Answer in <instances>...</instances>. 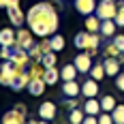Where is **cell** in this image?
<instances>
[{
	"label": "cell",
	"mask_w": 124,
	"mask_h": 124,
	"mask_svg": "<svg viewBox=\"0 0 124 124\" xmlns=\"http://www.w3.org/2000/svg\"><path fill=\"white\" fill-rule=\"evenodd\" d=\"M49 43H51V51H56V54H60L62 49H64V45H66V41H64V37L62 34H54V37H49Z\"/></svg>",
	"instance_id": "cell-25"
},
{
	"label": "cell",
	"mask_w": 124,
	"mask_h": 124,
	"mask_svg": "<svg viewBox=\"0 0 124 124\" xmlns=\"http://www.w3.org/2000/svg\"><path fill=\"white\" fill-rule=\"evenodd\" d=\"M81 124H99V116H86Z\"/></svg>",
	"instance_id": "cell-36"
},
{
	"label": "cell",
	"mask_w": 124,
	"mask_h": 124,
	"mask_svg": "<svg viewBox=\"0 0 124 124\" xmlns=\"http://www.w3.org/2000/svg\"><path fill=\"white\" fill-rule=\"evenodd\" d=\"M13 56V47H2V60H11Z\"/></svg>",
	"instance_id": "cell-35"
},
{
	"label": "cell",
	"mask_w": 124,
	"mask_h": 124,
	"mask_svg": "<svg viewBox=\"0 0 124 124\" xmlns=\"http://www.w3.org/2000/svg\"><path fill=\"white\" fill-rule=\"evenodd\" d=\"M90 77L92 79H96V81H101L103 77H107V73H105V64L103 62H96V64H92V69H90Z\"/></svg>",
	"instance_id": "cell-24"
},
{
	"label": "cell",
	"mask_w": 124,
	"mask_h": 124,
	"mask_svg": "<svg viewBox=\"0 0 124 124\" xmlns=\"http://www.w3.org/2000/svg\"><path fill=\"white\" fill-rule=\"evenodd\" d=\"M116 105H118V101L113 99L111 94H105V96L101 99V109H103V111H107V113H111L113 109H116Z\"/></svg>",
	"instance_id": "cell-26"
},
{
	"label": "cell",
	"mask_w": 124,
	"mask_h": 124,
	"mask_svg": "<svg viewBox=\"0 0 124 124\" xmlns=\"http://www.w3.org/2000/svg\"><path fill=\"white\" fill-rule=\"evenodd\" d=\"M103 64H105V73H107V77H118V75H120L122 62L118 60V58H105Z\"/></svg>",
	"instance_id": "cell-15"
},
{
	"label": "cell",
	"mask_w": 124,
	"mask_h": 124,
	"mask_svg": "<svg viewBox=\"0 0 124 124\" xmlns=\"http://www.w3.org/2000/svg\"><path fill=\"white\" fill-rule=\"evenodd\" d=\"M60 81V69L51 66V69H45V84L47 86H56Z\"/></svg>",
	"instance_id": "cell-21"
},
{
	"label": "cell",
	"mask_w": 124,
	"mask_h": 124,
	"mask_svg": "<svg viewBox=\"0 0 124 124\" xmlns=\"http://www.w3.org/2000/svg\"><path fill=\"white\" fill-rule=\"evenodd\" d=\"M77 75H79V71H77L75 64H64L60 69V79L62 81H73V79H77Z\"/></svg>",
	"instance_id": "cell-17"
},
{
	"label": "cell",
	"mask_w": 124,
	"mask_h": 124,
	"mask_svg": "<svg viewBox=\"0 0 124 124\" xmlns=\"http://www.w3.org/2000/svg\"><path fill=\"white\" fill-rule=\"evenodd\" d=\"M15 45L22 47V49H30V47L34 45V34H32V30L17 28V43H15Z\"/></svg>",
	"instance_id": "cell-6"
},
{
	"label": "cell",
	"mask_w": 124,
	"mask_h": 124,
	"mask_svg": "<svg viewBox=\"0 0 124 124\" xmlns=\"http://www.w3.org/2000/svg\"><path fill=\"white\" fill-rule=\"evenodd\" d=\"M58 54L56 51H47L45 56H43V60H41V64L45 66V69H51V66H56L58 64V58H56Z\"/></svg>",
	"instance_id": "cell-28"
},
{
	"label": "cell",
	"mask_w": 124,
	"mask_h": 124,
	"mask_svg": "<svg viewBox=\"0 0 124 124\" xmlns=\"http://www.w3.org/2000/svg\"><path fill=\"white\" fill-rule=\"evenodd\" d=\"M58 116V105L56 103H51V101H45V103H41L39 105V118L41 120H54Z\"/></svg>",
	"instance_id": "cell-7"
},
{
	"label": "cell",
	"mask_w": 124,
	"mask_h": 124,
	"mask_svg": "<svg viewBox=\"0 0 124 124\" xmlns=\"http://www.w3.org/2000/svg\"><path fill=\"white\" fill-rule=\"evenodd\" d=\"M101 22H103V19L96 17V13L88 15V17H86V30H88V32H99V30H101Z\"/></svg>",
	"instance_id": "cell-23"
},
{
	"label": "cell",
	"mask_w": 124,
	"mask_h": 124,
	"mask_svg": "<svg viewBox=\"0 0 124 124\" xmlns=\"http://www.w3.org/2000/svg\"><path fill=\"white\" fill-rule=\"evenodd\" d=\"M0 62H2V45H0Z\"/></svg>",
	"instance_id": "cell-41"
},
{
	"label": "cell",
	"mask_w": 124,
	"mask_h": 124,
	"mask_svg": "<svg viewBox=\"0 0 124 124\" xmlns=\"http://www.w3.org/2000/svg\"><path fill=\"white\" fill-rule=\"evenodd\" d=\"M84 118H86L84 107H75V109L69 111V124H81V122H84Z\"/></svg>",
	"instance_id": "cell-22"
},
{
	"label": "cell",
	"mask_w": 124,
	"mask_h": 124,
	"mask_svg": "<svg viewBox=\"0 0 124 124\" xmlns=\"http://www.w3.org/2000/svg\"><path fill=\"white\" fill-rule=\"evenodd\" d=\"M73 4L77 9V13L84 15V17H88L96 11V0H73Z\"/></svg>",
	"instance_id": "cell-9"
},
{
	"label": "cell",
	"mask_w": 124,
	"mask_h": 124,
	"mask_svg": "<svg viewBox=\"0 0 124 124\" xmlns=\"http://www.w3.org/2000/svg\"><path fill=\"white\" fill-rule=\"evenodd\" d=\"M62 107H64V109H75V107H79V99H66V101H62Z\"/></svg>",
	"instance_id": "cell-33"
},
{
	"label": "cell",
	"mask_w": 124,
	"mask_h": 124,
	"mask_svg": "<svg viewBox=\"0 0 124 124\" xmlns=\"http://www.w3.org/2000/svg\"><path fill=\"white\" fill-rule=\"evenodd\" d=\"M118 24H116V19H103L101 22V30H99V34L101 37H105V39H113L118 32Z\"/></svg>",
	"instance_id": "cell-11"
},
{
	"label": "cell",
	"mask_w": 124,
	"mask_h": 124,
	"mask_svg": "<svg viewBox=\"0 0 124 124\" xmlns=\"http://www.w3.org/2000/svg\"><path fill=\"white\" fill-rule=\"evenodd\" d=\"M26 73H28V79H45V66L41 62H30L26 66Z\"/></svg>",
	"instance_id": "cell-12"
},
{
	"label": "cell",
	"mask_w": 124,
	"mask_h": 124,
	"mask_svg": "<svg viewBox=\"0 0 124 124\" xmlns=\"http://www.w3.org/2000/svg\"><path fill=\"white\" fill-rule=\"evenodd\" d=\"M118 2H124V0H118Z\"/></svg>",
	"instance_id": "cell-42"
},
{
	"label": "cell",
	"mask_w": 124,
	"mask_h": 124,
	"mask_svg": "<svg viewBox=\"0 0 124 124\" xmlns=\"http://www.w3.org/2000/svg\"><path fill=\"white\" fill-rule=\"evenodd\" d=\"M73 64L77 66L79 75H88V73H90V69H92V56H90L88 51H77Z\"/></svg>",
	"instance_id": "cell-4"
},
{
	"label": "cell",
	"mask_w": 124,
	"mask_h": 124,
	"mask_svg": "<svg viewBox=\"0 0 124 124\" xmlns=\"http://www.w3.org/2000/svg\"><path fill=\"white\" fill-rule=\"evenodd\" d=\"M99 92H101V86H99V81L92 79V77L81 84V96H86V99H96Z\"/></svg>",
	"instance_id": "cell-8"
},
{
	"label": "cell",
	"mask_w": 124,
	"mask_h": 124,
	"mask_svg": "<svg viewBox=\"0 0 124 124\" xmlns=\"http://www.w3.org/2000/svg\"><path fill=\"white\" fill-rule=\"evenodd\" d=\"M45 79H32L30 84H28V92L32 94V96H41L43 92H45Z\"/></svg>",
	"instance_id": "cell-19"
},
{
	"label": "cell",
	"mask_w": 124,
	"mask_h": 124,
	"mask_svg": "<svg viewBox=\"0 0 124 124\" xmlns=\"http://www.w3.org/2000/svg\"><path fill=\"white\" fill-rule=\"evenodd\" d=\"M26 116H28V107H26L24 103H17L13 109L2 116V124H26Z\"/></svg>",
	"instance_id": "cell-2"
},
{
	"label": "cell",
	"mask_w": 124,
	"mask_h": 124,
	"mask_svg": "<svg viewBox=\"0 0 124 124\" xmlns=\"http://www.w3.org/2000/svg\"><path fill=\"white\" fill-rule=\"evenodd\" d=\"M15 43H17V30L2 28V30H0V45H2V47H13Z\"/></svg>",
	"instance_id": "cell-13"
},
{
	"label": "cell",
	"mask_w": 124,
	"mask_h": 124,
	"mask_svg": "<svg viewBox=\"0 0 124 124\" xmlns=\"http://www.w3.org/2000/svg\"><path fill=\"white\" fill-rule=\"evenodd\" d=\"M111 41H113V45H116L120 51H124V34H116Z\"/></svg>",
	"instance_id": "cell-34"
},
{
	"label": "cell",
	"mask_w": 124,
	"mask_h": 124,
	"mask_svg": "<svg viewBox=\"0 0 124 124\" xmlns=\"http://www.w3.org/2000/svg\"><path fill=\"white\" fill-rule=\"evenodd\" d=\"M62 94L66 96V99H77L79 94H81V86L77 84V81H62Z\"/></svg>",
	"instance_id": "cell-14"
},
{
	"label": "cell",
	"mask_w": 124,
	"mask_h": 124,
	"mask_svg": "<svg viewBox=\"0 0 124 124\" xmlns=\"http://www.w3.org/2000/svg\"><path fill=\"white\" fill-rule=\"evenodd\" d=\"M84 111H86V116H99V113L103 111V109H101V101L99 99H86Z\"/></svg>",
	"instance_id": "cell-18"
},
{
	"label": "cell",
	"mask_w": 124,
	"mask_h": 124,
	"mask_svg": "<svg viewBox=\"0 0 124 124\" xmlns=\"http://www.w3.org/2000/svg\"><path fill=\"white\" fill-rule=\"evenodd\" d=\"M116 15H118V0H101L96 4L99 19H116Z\"/></svg>",
	"instance_id": "cell-3"
},
{
	"label": "cell",
	"mask_w": 124,
	"mask_h": 124,
	"mask_svg": "<svg viewBox=\"0 0 124 124\" xmlns=\"http://www.w3.org/2000/svg\"><path fill=\"white\" fill-rule=\"evenodd\" d=\"M116 86H118V88L124 92V73H120L118 77H116Z\"/></svg>",
	"instance_id": "cell-37"
},
{
	"label": "cell",
	"mask_w": 124,
	"mask_h": 124,
	"mask_svg": "<svg viewBox=\"0 0 124 124\" xmlns=\"http://www.w3.org/2000/svg\"><path fill=\"white\" fill-rule=\"evenodd\" d=\"M26 22L28 28L32 30V34L39 39H49L56 34L58 26H60V17H58V9L51 2H37L32 4L28 13H26Z\"/></svg>",
	"instance_id": "cell-1"
},
{
	"label": "cell",
	"mask_w": 124,
	"mask_h": 124,
	"mask_svg": "<svg viewBox=\"0 0 124 124\" xmlns=\"http://www.w3.org/2000/svg\"><path fill=\"white\" fill-rule=\"evenodd\" d=\"M113 124H124V105H116V109L111 111Z\"/></svg>",
	"instance_id": "cell-29"
},
{
	"label": "cell",
	"mask_w": 124,
	"mask_h": 124,
	"mask_svg": "<svg viewBox=\"0 0 124 124\" xmlns=\"http://www.w3.org/2000/svg\"><path fill=\"white\" fill-rule=\"evenodd\" d=\"M7 15H9V19H11V24L15 28H22L26 24V13L19 9V7H9L7 9Z\"/></svg>",
	"instance_id": "cell-10"
},
{
	"label": "cell",
	"mask_w": 124,
	"mask_h": 124,
	"mask_svg": "<svg viewBox=\"0 0 124 124\" xmlns=\"http://www.w3.org/2000/svg\"><path fill=\"white\" fill-rule=\"evenodd\" d=\"M99 124H113V118H111V113H107V111H101V113H99Z\"/></svg>",
	"instance_id": "cell-32"
},
{
	"label": "cell",
	"mask_w": 124,
	"mask_h": 124,
	"mask_svg": "<svg viewBox=\"0 0 124 124\" xmlns=\"http://www.w3.org/2000/svg\"><path fill=\"white\" fill-rule=\"evenodd\" d=\"M118 28H124V2H118V15H116Z\"/></svg>",
	"instance_id": "cell-31"
},
{
	"label": "cell",
	"mask_w": 124,
	"mask_h": 124,
	"mask_svg": "<svg viewBox=\"0 0 124 124\" xmlns=\"http://www.w3.org/2000/svg\"><path fill=\"white\" fill-rule=\"evenodd\" d=\"M120 54H122V51H120L116 45H113V41L109 43V45H105V58H118Z\"/></svg>",
	"instance_id": "cell-30"
},
{
	"label": "cell",
	"mask_w": 124,
	"mask_h": 124,
	"mask_svg": "<svg viewBox=\"0 0 124 124\" xmlns=\"http://www.w3.org/2000/svg\"><path fill=\"white\" fill-rule=\"evenodd\" d=\"M9 7V0H0V9H7Z\"/></svg>",
	"instance_id": "cell-40"
},
{
	"label": "cell",
	"mask_w": 124,
	"mask_h": 124,
	"mask_svg": "<svg viewBox=\"0 0 124 124\" xmlns=\"http://www.w3.org/2000/svg\"><path fill=\"white\" fill-rule=\"evenodd\" d=\"M26 124H49V120H28Z\"/></svg>",
	"instance_id": "cell-38"
},
{
	"label": "cell",
	"mask_w": 124,
	"mask_h": 124,
	"mask_svg": "<svg viewBox=\"0 0 124 124\" xmlns=\"http://www.w3.org/2000/svg\"><path fill=\"white\" fill-rule=\"evenodd\" d=\"M28 56H30V62H41L45 54H43V49H41V45H39V43H34V45L28 49Z\"/></svg>",
	"instance_id": "cell-27"
},
{
	"label": "cell",
	"mask_w": 124,
	"mask_h": 124,
	"mask_svg": "<svg viewBox=\"0 0 124 124\" xmlns=\"http://www.w3.org/2000/svg\"><path fill=\"white\" fill-rule=\"evenodd\" d=\"M88 43H90V32L88 30H84V32H79V34L73 37V45L77 47V51H86Z\"/></svg>",
	"instance_id": "cell-16"
},
{
	"label": "cell",
	"mask_w": 124,
	"mask_h": 124,
	"mask_svg": "<svg viewBox=\"0 0 124 124\" xmlns=\"http://www.w3.org/2000/svg\"><path fill=\"white\" fill-rule=\"evenodd\" d=\"M99 47H101V34L99 32H90V43H88V54L94 58L96 54H99Z\"/></svg>",
	"instance_id": "cell-20"
},
{
	"label": "cell",
	"mask_w": 124,
	"mask_h": 124,
	"mask_svg": "<svg viewBox=\"0 0 124 124\" xmlns=\"http://www.w3.org/2000/svg\"><path fill=\"white\" fill-rule=\"evenodd\" d=\"M15 73H17L15 71V64L11 60H2V64H0V84L11 88V81H13V77H15Z\"/></svg>",
	"instance_id": "cell-5"
},
{
	"label": "cell",
	"mask_w": 124,
	"mask_h": 124,
	"mask_svg": "<svg viewBox=\"0 0 124 124\" xmlns=\"http://www.w3.org/2000/svg\"><path fill=\"white\" fill-rule=\"evenodd\" d=\"M9 7H19V0H9ZM7 7V9H9Z\"/></svg>",
	"instance_id": "cell-39"
}]
</instances>
